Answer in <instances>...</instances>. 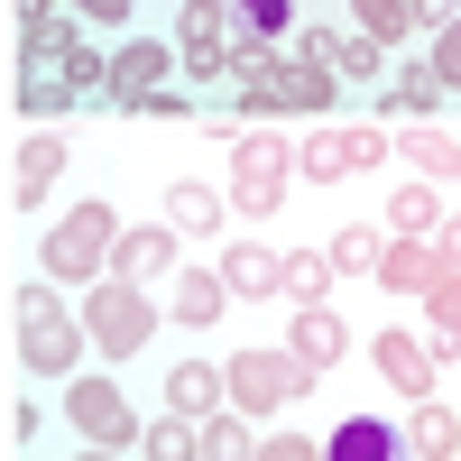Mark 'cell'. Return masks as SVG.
I'll use <instances>...</instances> for the list:
<instances>
[{
    "label": "cell",
    "mask_w": 461,
    "mask_h": 461,
    "mask_svg": "<svg viewBox=\"0 0 461 461\" xmlns=\"http://www.w3.org/2000/svg\"><path fill=\"white\" fill-rule=\"evenodd\" d=\"M10 351L28 378H74L93 351V332H84V304H65L56 277H19L10 286Z\"/></svg>",
    "instance_id": "1"
},
{
    "label": "cell",
    "mask_w": 461,
    "mask_h": 461,
    "mask_svg": "<svg viewBox=\"0 0 461 461\" xmlns=\"http://www.w3.org/2000/svg\"><path fill=\"white\" fill-rule=\"evenodd\" d=\"M158 323H167V304L148 295L139 277H102V286H84V332H93V351L121 369V360H139L148 341H158Z\"/></svg>",
    "instance_id": "2"
},
{
    "label": "cell",
    "mask_w": 461,
    "mask_h": 461,
    "mask_svg": "<svg viewBox=\"0 0 461 461\" xmlns=\"http://www.w3.org/2000/svg\"><path fill=\"white\" fill-rule=\"evenodd\" d=\"M121 230H130V221L111 212V203H74V212L47 230V249H37V277H56V286H102Z\"/></svg>",
    "instance_id": "3"
},
{
    "label": "cell",
    "mask_w": 461,
    "mask_h": 461,
    "mask_svg": "<svg viewBox=\"0 0 461 461\" xmlns=\"http://www.w3.org/2000/svg\"><path fill=\"white\" fill-rule=\"evenodd\" d=\"M286 185H295V148H286L277 130H240V139H230V185H221L230 212L267 221V212L286 203Z\"/></svg>",
    "instance_id": "4"
},
{
    "label": "cell",
    "mask_w": 461,
    "mask_h": 461,
    "mask_svg": "<svg viewBox=\"0 0 461 461\" xmlns=\"http://www.w3.org/2000/svg\"><path fill=\"white\" fill-rule=\"evenodd\" d=\"M221 378H230V406H240L249 425H258V415H277V406H295L304 388H314V369H304L286 341H277V351H267V341L230 351V360H221Z\"/></svg>",
    "instance_id": "5"
},
{
    "label": "cell",
    "mask_w": 461,
    "mask_h": 461,
    "mask_svg": "<svg viewBox=\"0 0 461 461\" xmlns=\"http://www.w3.org/2000/svg\"><path fill=\"white\" fill-rule=\"evenodd\" d=\"M388 158H397L388 121H314V139L295 148V176L332 185V176H369V167H388Z\"/></svg>",
    "instance_id": "6"
},
{
    "label": "cell",
    "mask_w": 461,
    "mask_h": 461,
    "mask_svg": "<svg viewBox=\"0 0 461 461\" xmlns=\"http://www.w3.org/2000/svg\"><path fill=\"white\" fill-rule=\"evenodd\" d=\"M65 425L84 443H111V452H139V406L121 397V378H65Z\"/></svg>",
    "instance_id": "7"
},
{
    "label": "cell",
    "mask_w": 461,
    "mask_h": 461,
    "mask_svg": "<svg viewBox=\"0 0 461 461\" xmlns=\"http://www.w3.org/2000/svg\"><path fill=\"white\" fill-rule=\"evenodd\" d=\"M443 102H452V84L434 74V56H425V47H406V65L378 84V121H388V130H415V121H434Z\"/></svg>",
    "instance_id": "8"
},
{
    "label": "cell",
    "mask_w": 461,
    "mask_h": 461,
    "mask_svg": "<svg viewBox=\"0 0 461 461\" xmlns=\"http://www.w3.org/2000/svg\"><path fill=\"white\" fill-rule=\"evenodd\" d=\"M176 65H185V56L158 47V37H121V47H111V93H102V111H139L148 93H167Z\"/></svg>",
    "instance_id": "9"
},
{
    "label": "cell",
    "mask_w": 461,
    "mask_h": 461,
    "mask_svg": "<svg viewBox=\"0 0 461 461\" xmlns=\"http://www.w3.org/2000/svg\"><path fill=\"white\" fill-rule=\"evenodd\" d=\"M176 267H185V230H176L167 212L111 240V277H139V286H158V277H176Z\"/></svg>",
    "instance_id": "10"
},
{
    "label": "cell",
    "mask_w": 461,
    "mask_h": 461,
    "mask_svg": "<svg viewBox=\"0 0 461 461\" xmlns=\"http://www.w3.org/2000/svg\"><path fill=\"white\" fill-rule=\"evenodd\" d=\"M369 369H378V388H397L406 406H425L434 397V341H406V332H369Z\"/></svg>",
    "instance_id": "11"
},
{
    "label": "cell",
    "mask_w": 461,
    "mask_h": 461,
    "mask_svg": "<svg viewBox=\"0 0 461 461\" xmlns=\"http://www.w3.org/2000/svg\"><path fill=\"white\" fill-rule=\"evenodd\" d=\"M323 461H415V452H406V425H388L378 406H351L323 434Z\"/></svg>",
    "instance_id": "12"
},
{
    "label": "cell",
    "mask_w": 461,
    "mask_h": 461,
    "mask_svg": "<svg viewBox=\"0 0 461 461\" xmlns=\"http://www.w3.org/2000/svg\"><path fill=\"white\" fill-rule=\"evenodd\" d=\"M65 158H74V148H65L56 130L19 139V148H10V212H37V203H47V194H56V176H65Z\"/></svg>",
    "instance_id": "13"
},
{
    "label": "cell",
    "mask_w": 461,
    "mask_h": 461,
    "mask_svg": "<svg viewBox=\"0 0 461 461\" xmlns=\"http://www.w3.org/2000/svg\"><path fill=\"white\" fill-rule=\"evenodd\" d=\"M286 351L314 369V378H332L341 360H351V323L332 314V304H295V323H286Z\"/></svg>",
    "instance_id": "14"
},
{
    "label": "cell",
    "mask_w": 461,
    "mask_h": 461,
    "mask_svg": "<svg viewBox=\"0 0 461 461\" xmlns=\"http://www.w3.org/2000/svg\"><path fill=\"white\" fill-rule=\"evenodd\" d=\"M230 304H240V295H230V277H221V267H176V295H167V314H176L185 332H212V323L230 314Z\"/></svg>",
    "instance_id": "15"
},
{
    "label": "cell",
    "mask_w": 461,
    "mask_h": 461,
    "mask_svg": "<svg viewBox=\"0 0 461 461\" xmlns=\"http://www.w3.org/2000/svg\"><path fill=\"white\" fill-rule=\"evenodd\" d=\"M221 406H230L221 360H176L167 369V415H194V425H203V415H221Z\"/></svg>",
    "instance_id": "16"
},
{
    "label": "cell",
    "mask_w": 461,
    "mask_h": 461,
    "mask_svg": "<svg viewBox=\"0 0 461 461\" xmlns=\"http://www.w3.org/2000/svg\"><path fill=\"white\" fill-rule=\"evenodd\" d=\"M221 277H230V295H286V258L267 240H230L221 249Z\"/></svg>",
    "instance_id": "17"
},
{
    "label": "cell",
    "mask_w": 461,
    "mask_h": 461,
    "mask_svg": "<svg viewBox=\"0 0 461 461\" xmlns=\"http://www.w3.org/2000/svg\"><path fill=\"white\" fill-rule=\"evenodd\" d=\"M434 277H443V249H434V240H388V258H378V286L406 295V304L425 295Z\"/></svg>",
    "instance_id": "18"
},
{
    "label": "cell",
    "mask_w": 461,
    "mask_h": 461,
    "mask_svg": "<svg viewBox=\"0 0 461 461\" xmlns=\"http://www.w3.org/2000/svg\"><path fill=\"white\" fill-rule=\"evenodd\" d=\"M10 102H19V121H47V111L84 102V93L65 84V65H19V74H10Z\"/></svg>",
    "instance_id": "19"
},
{
    "label": "cell",
    "mask_w": 461,
    "mask_h": 461,
    "mask_svg": "<svg viewBox=\"0 0 461 461\" xmlns=\"http://www.w3.org/2000/svg\"><path fill=\"white\" fill-rule=\"evenodd\" d=\"M74 19L65 10H37V19H19V65H74Z\"/></svg>",
    "instance_id": "20"
},
{
    "label": "cell",
    "mask_w": 461,
    "mask_h": 461,
    "mask_svg": "<svg viewBox=\"0 0 461 461\" xmlns=\"http://www.w3.org/2000/svg\"><path fill=\"white\" fill-rule=\"evenodd\" d=\"M406 452H415V461H452V452H461V415H452L443 397H425V406L406 415Z\"/></svg>",
    "instance_id": "21"
},
{
    "label": "cell",
    "mask_w": 461,
    "mask_h": 461,
    "mask_svg": "<svg viewBox=\"0 0 461 461\" xmlns=\"http://www.w3.org/2000/svg\"><path fill=\"white\" fill-rule=\"evenodd\" d=\"M397 158H406V167H425L434 185H461V139H443L434 121H415V130H397Z\"/></svg>",
    "instance_id": "22"
},
{
    "label": "cell",
    "mask_w": 461,
    "mask_h": 461,
    "mask_svg": "<svg viewBox=\"0 0 461 461\" xmlns=\"http://www.w3.org/2000/svg\"><path fill=\"white\" fill-rule=\"evenodd\" d=\"M221 212H230V194H221V185H167V221L185 230V240H194V230H221Z\"/></svg>",
    "instance_id": "23"
},
{
    "label": "cell",
    "mask_w": 461,
    "mask_h": 461,
    "mask_svg": "<svg viewBox=\"0 0 461 461\" xmlns=\"http://www.w3.org/2000/svg\"><path fill=\"white\" fill-rule=\"evenodd\" d=\"M415 304L434 314V360H461V267H443V277L415 295Z\"/></svg>",
    "instance_id": "24"
},
{
    "label": "cell",
    "mask_w": 461,
    "mask_h": 461,
    "mask_svg": "<svg viewBox=\"0 0 461 461\" xmlns=\"http://www.w3.org/2000/svg\"><path fill=\"white\" fill-rule=\"evenodd\" d=\"M332 249H286V304H332Z\"/></svg>",
    "instance_id": "25"
},
{
    "label": "cell",
    "mask_w": 461,
    "mask_h": 461,
    "mask_svg": "<svg viewBox=\"0 0 461 461\" xmlns=\"http://www.w3.org/2000/svg\"><path fill=\"white\" fill-rule=\"evenodd\" d=\"M203 461H258V425H249L240 406L203 415Z\"/></svg>",
    "instance_id": "26"
},
{
    "label": "cell",
    "mask_w": 461,
    "mask_h": 461,
    "mask_svg": "<svg viewBox=\"0 0 461 461\" xmlns=\"http://www.w3.org/2000/svg\"><path fill=\"white\" fill-rule=\"evenodd\" d=\"M230 28L258 37V47H286L295 37V0H230Z\"/></svg>",
    "instance_id": "27"
},
{
    "label": "cell",
    "mask_w": 461,
    "mask_h": 461,
    "mask_svg": "<svg viewBox=\"0 0 461 461\" xmlns=\"http://www.w3.org/2000/svg\"><path fill=\"white\" fill-rule=\"evenodd\" d=\"M351 28H369L378 47H415V37H425V28H415V10H406V0H351Z\"/></svg>",
    "instance_id": "28"
},
{
    "label": "cell",
    "mask_w": 461,
    "mask_h": 461,
    "mask_svg": "<svg viewBox=\"0 0 461 461\" xmlns=\"http://www.w3.org/2000/svg\"><path fill=\"white\" fill-rule=\"evenodd\" d=\"M388 230H397V240H425V230H443L434 185H397V194H388Z\"/></svg>",
    "instance_id": "29"
},
{
    "label": "cell",
    "mask_w": 461,
    "mask_h": 461,
    "mask_svg": "<svg viewBox=\"0 0 461 461\" xmlns=\"http://www.w3.org/2000/svg\"><path fill=\"white\" fill-rule=\"evenodd\" d=\"M139 452L148 461H203V425H194V415H158V425L139 434Z\"/></svg>",
    "instance_id": "30"
},
{
    "label": "cell",
    "mask_w": 461,
    "mask_h": 461,
    "mask_svg": "<svg viewBox=\"0 0 461 461\" xmlns=\"http://www.w3.org/2000/svg\"><path fill=\"white\" fill-rule=\"evenodd\" d=\"M388 47H378V37L369 28H341V84H388Z\"/></svg>",
    "instance_id": "31"
},
{
    "label": "cell",
    "mask_w": 461,
    "mask_h": 461,
    "mask_svg": "<svg viewBox=\"0 0 461 461\" xmlns=\"http://www.w3.org/2000/svg\"><path fill=\"white\" fill-rule=\"evenodd\" d=\"M332 267H341V277H378V258H388V240H378V230H332Z\"/></svg>",
    "instance_id": "32"
},
{
    "label": "cell",
    "mask_w": 461,
    "mask_h": 461,
    "mask_svg": "<svg viewBox=\"0 0 461 461\" xmlns=\"http://www.w3.org/2000/svg\"><path fill=\"white\" fill-rule=\"evenodd\" d=\"M286 56H295V65H332V74H341V19H304V28L286 37Z\"/></svg>",
    "instance_id": "33"
},
{
    "label": "cell",
    "mask_w": 461,
    "mask_h": 461,
    "mask_svg": "<svg viewBox=\"0 0 461 461\" xmlns=\"http://www.w3.org/2000/svg\"><path fill=\"white\" fill-rule=\"evenodd\" d=\"M65 84L84 93V102H102V93H111V56H102V47H74V65H65Z\"/></svg>",
    "instance_id": "34"
},
{
    "label": "cell",
    "mask_w": 461,
    "mask_h": 461,
    "mask_svg": "<svg viewBox=\"0 0 461 461\" xmlns=\"http://www.w3.org/2000/svg\"><path fill=\"white\" fill-rule=\"evenodd\" d=\"M425 56H434V74H443V84H452V102H461V19L425 37Z\"/></svg>",
    "instance_id": "35"
},
{
    "label": "cell",
    "mask_w": 461,
    "mask_h": 461,
    "mask_svg": "<svg viewBox=\"0 0 461 461\" xmlns=\"http://www.w3.org/2000/svg\"><path fill=\"white\" fill-rule=\"evenodd\" d=\"M139 121H203V111H194V93H176V84H167V93H148V102H139Z\"/></svg>",
    "instance_id": "36"
},
{
    "label": "cell",
    "mask_w": 461,
    "mask_h": 461,
    "mask_svg": "<svg viewBox=\"0 0 461 461\" xmlns=\"http://www.w3.org/2000/svg\"><path fill=\"white\" fill-rule=\"evenodd\" d=\"M258 461H323V443H314V434H267Z\"/></svg>",
    "instance_id": "37"
},
{
    "label": "cell",
    "mask_w": 461,
    "mask_h": 461,
    "mask_svg": "<svg viewBox=\"0 0 461 461\" xmlns=\"http://www.w3.org/2000/svg\"><path fill=\"white\" fill-rule=\"evenodd\" d=\"M406 10H415V28L434 37V28H452V19H461V0H406Z\"/></svg>",
    "instance_id": "38"
},
{
    "label": "cell",
    "mask_w": 461,
    "mask_h": 461,
    "mask_svg": "<svg viewBox=\"0 0 461 461\" xmlns=\"http://www.w3.org/2000/svg\"><path fill=\"white\" fill-rule=\"evenodd\" d=\"M74 19H111V28H130L139 10H130V0H74Z\"/></svg>",
    "instance_id": "39"
},
{
    "label": "cell",
    "mask_w": 461,
    "mask_h": 461,
    "mask_svg": "<svg viewBox=\"0 0 461 461\" xmlns=\"http://www.w3.org/2000/svg\"><path fill=\"white\" fill-rule=\"evenodd\" d=\"M434 249H443V267H461V212H452V221L434 230Z\"/></svg>",
    "instance_id": "40"
},
{
    "label": "cell",
    "mask_w": 461,
    "mask_h": 461,
    "mask_svg": "<svg viewBox=\"0 0 461 461\" xmlns=\"http://www.w3.org/2000/svg\"><path fill=\"white\" fill-rule=\"evenodd\" d=\"M74 461H121V452H111V443H84V452H74Z\"/></svg>",
    "instance_id": "41"
},
{
    "label": "cell",
    "mask_w": 461,
    "mask_h": 461,
    "mask_svg": "<svg viewBox=\"0 0 461 461\" xmlns=\"http://www.w3.org/2000/svg\"><path fill=\"white\" fill-rule=\"evenodd\" d=\"M37 10H56V0H19V19H37Z\"/></svg>",
    "instance_id": "42"
},
{
    "label": "cell",
    "mask_w": 461,
    "mask_h": 461,
    "mask_svg": "<svg viewBox=\"0 0 461 461\" xmlns=\"http://www.w3.org/2000/svg\"><path fill=\"white\" fill-rule=\"evenodd\" d=\"M452 461H461V452H452Z\"/></svg>",
    "instance_id": "43"
}]
</instances>
